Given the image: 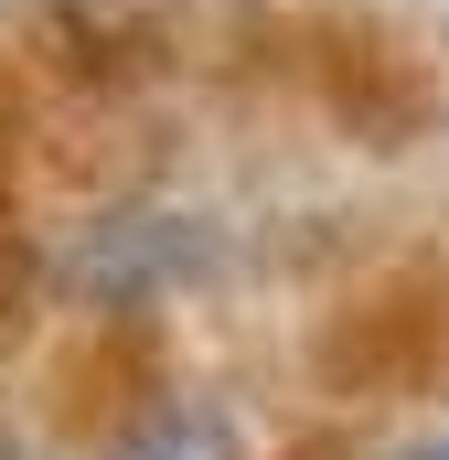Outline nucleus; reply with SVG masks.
I'll list each match as a JSON object with an SVG mask.
<instances>
[{"mask_svg": "<svg viewBox=\"0 0 449 460\" xmlns=\"http://www.w3.org/2000/svg\"><path fill=\"white\" fill-rule=\"evenodd\" d=\"M396 460H449V439H428V450H396Z\"/></svg>", "mask_w": 449, "mask_h": 460, "instance_id": "nucleus-1", "label": "nucleus"}]
</instances>
